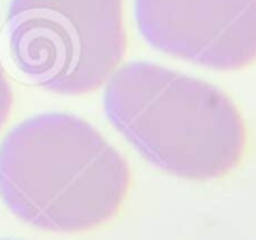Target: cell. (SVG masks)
<instances>
[{"label":"cell","mask_w":256,"mask_h":240,"mask_svg":"<svg viewBox=\"0 0 256 240\" xmlns=\"http://www.w3.org/2000/svg\"><path fill=\"white\" fill-rule=\"evenodd\" d=\"M132 186L128 162L90 121L40 112L0 142V200L51 233H84L120 214Z\"/></svg>","instance_id":"6da1fadb"},{"label":"cell","mask_w":256,"mask_h":240,"mask_svg":"<svg viewBox=\"0 0 256 240\" xmlns=\"http://www.w3.org/2000/svg\"><path fill=\"white\" fill-rule=\"evenodd\" d=\"M102 109L148 163L179 179H223L249 148L244 116L223 90L153 62L121 65L106 82Z\"/></svg>","instance_id":"7a4b0ae2"},{"label":"cell","mask_w":256,"mask_h":240,"mask_svg":"<svg viewBox=\"0 0 256 240\" xmlns=\"http://www.w3.org/2000/svg\"><path fill=\"white\" fill-rule=\"evenodd\" d=\"M0 40L23 82L54 95H86L124 60L123 0H11Z\"/></svg>","instance_id":"3957f363"},{"label":"cell","mask_w":256,"mask_h":240,"mask_svg":"<svg viewBox=\"0 0 256 240\" xmlns=\"http://www.w3.org/2000/svg\"><path fill=\"white\" fill-rule=\"evenodd\" d=\"M134 20L168 56L220 72L256 64V0H134Z\"/></svg>","instance_id":"277c9868"},{"label":"cell","mask_w":256,"mask_h":240,"mask_svg":"<svg viewBox=\"0 0 256 240\" xmlns=\"http://www.w3.org/2000/svg\"><path fill=\"white\" fill-rule=\"evenodd\" d=\"M12 104H14V93H12L11 81H9V76L2 64V58H0V130L4 128V124L11 116Z\"/></svg>","instance_id":"5b68a950"},{"label":"cell","mask_w":256,"mask_h":240,"mask_svg":"<svg viewBox=\"0 0 256 240\" xmlns=\"http://www.w3.org/2000/svg\"><path fill=\"white\" fill-rule=\"evenodd\" d=\"M2 240H11V238H2Z\"/></svg>","instance_id":"8992f818"}]
</instances>
